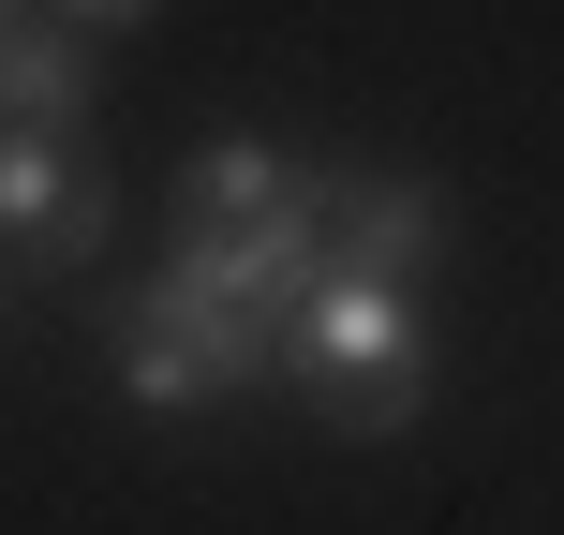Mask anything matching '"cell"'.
Instances as JSON below:
<instances>
[{
	"label": "cell",
	"instance_id": "6da1fadb",
	"mask_svg": "<svg viewBox=\"0 0 564 535\" xmlns=\"http://www.w3.org/2000/svg\"><path fill=\"white\" fill-rule=\"evenodd\" d=\"M282 387L327 431H357V447H401L431 417V312H416V282L312 268V298L282 312Z\"/></svg>",
	"mask_w": 564,
	"mask_h": 535
},
{
	"label": "cell",
	"instance_id": "7a4b0ae2",
	"mask_svg": "<svg viewBox=\"0 0 564 535\" xmlns=\"http://www.w3.org/2000/svg\"><path fill=\"white\" fill-rule=\"evenodd\" d=\"M105 357H119V402H149V417H194V402L268 387V372H282V328H268V312H238L194 254H164V268L134 282V312H119Z\"/></svg>",
	"mask_w": 564,
	"mask_h": 535
},
{
	"label": "cell",
	"instance_id": "3957f363",
	"mask_svg": "<svg viewBox=\"0 0 564 535\" xmlns=\"http://www.w3.org/2000/svg\"><path fill=\"white\" fill-rule=\"evenodd\" d=\"M119 224V179L75 119H0V254L15 268H89Z\"/></svg>",
	"mask_w": 564,
	"mask_h": 535
},
{
	"label": "cell",
	"instance_id": "277c9868",
	"mask_svg": "<svg viewBox=\"0 0 564 535\" xmlns=\"http://www.w3.org/2000/svg\"><path fill=\"white\" fill-rule=\"evenodd\" d=\"M446 194L401 164H327V268H371V282H431L446 268Z\"/></svg>",
	"mask_w": 564,
	"mask_h": 535
},
{
	"label": "cell",
	"instance_id": "5b68a950",
	"mask_svg": "<svg viewBox=\"0 0 564 535\" xmlns=\"http://www.w3.org/2000/svg\"><path fill=\"white\" fill-rule=\"evenodd\" d=\"M178 254L224 282L238 312H268V328H282V312L312 298V268H327V194H297V208H253V224H194Z\"/></svg>",
	"mask_w": 564,
	"mask_h": 535
},
{
	"label": "cell",
	"instance_id": "8992f818",
	"mask_svg": "<svg viewBox=\"0 0 564 535\" xmlns=\"http://www.w3.org/2000/svg\"><path fill=\"white\" fill-rule=\"evenodd\" d=\"M297 194H327V164H312V149L208 135L194 164H178V238H194V224H253V208H297Z\"/></svg>",
	"mask_w": 564,
	"mask_h": 535
},
{
	"label": "cell",
	"instance_id": "52a82bcc",
	"mask_svg": "<svg viewBox=\"0 0 564 535\" xmlns=\"http://www.w3.org/2000/svg\"><path fill=\"white\" fill-rule=\"evenodd\" d=\"M89 30L75 15H45V0H30V15H0V119H89Z\"/></svg>",
	"mask_w": 564,
	"mask_h": 535
},
{
	"label": "cell",
	"instance_id": "ba28073f",
	"mask_svg": "<svg viewBox=\"0 0 564 535\" xmlns=\"http://www.w3.org/2000/svg\"><path fill=\"white\" fill-rule=\"evenodd\" d=\"M45 15H75V30H134V15H164V0H45Z\"/></svg>",
	"mask_w": 564,
	"mask_h": 535
},
{
	"label": "cell",
	"instance_id": "9c48e42d",
	"mask_svg": "<svg viewBox=\"0 0 564 535\" xmlns=\"http://www.w3.org/2000/svg\"><path fill=\"white\" fill-rule=\"evenodd\" d=\"M0 15H30V0H0Z\"/></svg>",
	"mask_w": 564,
	"mask_h": 535
}]
</instances>
